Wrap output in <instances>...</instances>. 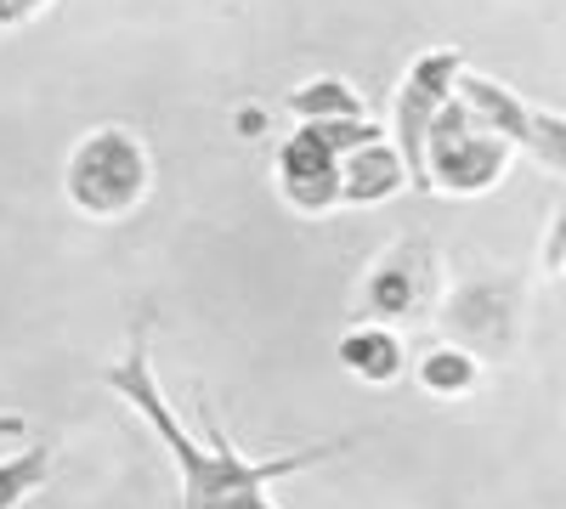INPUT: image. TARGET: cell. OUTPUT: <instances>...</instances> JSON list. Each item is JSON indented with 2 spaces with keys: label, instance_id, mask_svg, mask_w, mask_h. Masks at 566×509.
<instances>
[{
  "label": "cell",
  "instance_id": "12",
  "mask_svg": "<svg viewBox=\"0 0 566 509\" xmlns=\"http://www.w3.org/2000/svg\"><path fill=\"white\" fill-rule=\"evenodd\" d=\"M419 385L431 396H464L470 385H476V357H470L464 346H437L419 357Z\"/></svg>",
  "mask_w": 566,
  "mask_h": 509
},
{
  "label": "cell",
  "instance_id": "6",
  "mask_svg": "<svg viewBox=\"0 0 566 509\" xmlns=\"http://www.w3.org/2000/svg\"><path fill=\"white\" fill-rule=\"evenodd\" d=\"M277 193L301 215H323L340 204V159L323 148L312 125H295V136L277 148Z\"/></svg>",
  "mask_w": 566,
  "mask_h": 509
},
{
  "label": "cell",
  "instance_id": "4",
  "mask_svg": "<svg viewBox=\"0 0 566 509\" xmlns=\"http://www.w3.org/2000/svg\"><path fill=\"white\" fill-rule=\"evenodd\" d=\"M464 68V52L459 45H437V52H419L402 91H397V108H391V136L386 142L397 148L402 170H408V188L431 193V181H424V130L431 119L442 114V103L453 97V79Z\"/></svg>",
  "mask_w": 566,
  "mask_h": 509
},
{
  "label": "cell",
  "instance_id": "13",
  "mask_svg": "<svg viewBox=\"0 0 566 509\" xmlns=\"http://www.w3.org/2000/svg\"><path fill=\"white\" fill-rule=\"evenodd\" d=\"M52 0H0V29H23V23H34Z\"/></svg>",
  "mask_w": 566,
  "mask_h": 509
},
{
  "label": "cell",
  "instance_id": "9",
  "mask_svg": "<svg viewBox=\"0 0 566 509\" xmlns=\"http://www.w3.org/2000/svg\"><path fill=\"white\" fill-rule=\"evenodd\" d=\"M340 362L352 368L357 380H368V385H391L402 374L408 357H402V346H397L391 329H352L340 340Z\"/></svg>",
  "mask_w": 566,
  "mask_h": 509
},
{
  "label": "cell",
  "instance_id": "3",
  "mask_svg": "<svg viewBox=\"0 0 566 509\" xmlns=\"http://www.w3.org/2000/svg\"><path fill=\"white\" fill-rule=\"evenodd\" d=\"M510 153L515 148L504 142V136L476 125L459 97H448L442 114L431 119V130H424V181L453 193V199H476V193H488V188L504 181Z\"/></svg>",
  "mask_w": 566,
  "mask_h": 509
},
{
  "label": "cell",
  "instance_id": "14",
  "mask_svg": "<svg viewBox=\"0 0 566 509\" xmlns=\"http://www.w3.org/2000/svg\"><path fill=\"white\" fill-rule=\"evenodd\" d=\"M12 436H29V420L23 413H0V442H12Z\"/></svg>",
  "mask_w": 566,
  "mask_h": 509
},
{
  "label": "cell",
  "instance_id": "1",
  "mask_svg": "<svg viewBox=\"0 0 566 509\" xmlns=\"http://www.w3.org/2000/svg\"><path fill=\"white\" fill-rule=\"evenodd\" d=\"M103 385L114 396H125L142 420H148L159 447L176 458V476H181L176 509H277L272 503V481H290V476L317 470V465H328V458L346 453V442H323V447H295V453H277V458H244L227 436L199 442L193 431L176 420V407L165 402L142 335L130 340V351L119 362L103 368Z\"/></svg>",
  "mask_w": 566,
  "mask_h": 509
},
{
  "label": "cell",
  "instance_id": "11",
  "mask_svg": "<svg viewBox=\"0 0 566 509\" xmlns=\"http://www.w3.org/2000/svg\"><path fill=\"white\" fill-rule=\"evenodd\" d=\"M52 458H57L52 442H29L23 453L0 458V509H23L45 487V476H52Z\"/></svg>",
  "mask_w": 566,
  "mask_h": 509
},
{
  "label": "cell",
  "instance_id": "5",
  "mask_svg": "<svg viewBox=\"0 0 566 509\" xmlns=\"http://www.w3.org/2000/svg\"><path fill=\"white\" fill-rule=\"evenodd\" d=\"M453 97L464 103V114L476 119V125H488L493 136H504L510 148L533 153V159L549 165V170L566 165V125H560V114H544V108H533L527 97H515L510 85H499V79H488V74H464V68H459V79H453Z\"/></svg>",
  "mask_w": 566,
  "mask_h": 509
},
{
  "label": "cell",
  "instance_id": "10",
  "mask_svg": "<svg viewBox=\"0 0 566 509\" xmlns=\"http://www.w3.org/2000/svg\"><path fill=\"white\" fill-rule=\"evenodd\" d=\"M290 114H295V119H368L363 97H357L346 79H335V74L295 85V91H290Z\"/></svg>",
  "mask_w": 566,
  "mask_h": 509
},
{
  "label": "cell",
  "instance_id": "2",
  "mask_svg": "<svg viewBox=\"0 0 566 509\" xmlns=\"http://www.w3.org/2000/svg\"><path fill=\"white\" fill-rule=\"evenodd\" d=\"M154 188V165L142 136H130L125 125H103L74 142L69 170H63V193L80 215L91 221H119L130 215Z\"/></svg>",
  "mask_w": 566,
  "mask_h": 509
},
{
  "label": "cell",
  "instance_id": "7",
  "mask_svg": "<svg viewBox=\"0 0 566 509\" xmlns=\"http://www.w3.org/2000/svg\"><path fill=\"white\" fill-rule=\"evenodd\" d=\"M363 300L380 311L386 322H402V317H419L424 300H437V255L424 244H397L380 266L368 272L363 284Z\"/></svg>",
  "mask_w": 566,
  "mask_h": 509
},
{
  "label": "cell",
  "instance_id": "8",
  "mask_svg": "<svg viewBox=\"0 0 566 509\" xmlns=\"http://www.w3.org/2000/svg\"><path fill=\"white\" fill-rule=\"evenodd\" d=\"M408 188V170L397 159V148L386 142H363L357 153L340 159V204H386Z\"/></svg>",
  "mask_w": 566,
  "mask_h": 509
}]
</instances>
